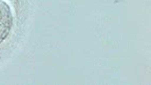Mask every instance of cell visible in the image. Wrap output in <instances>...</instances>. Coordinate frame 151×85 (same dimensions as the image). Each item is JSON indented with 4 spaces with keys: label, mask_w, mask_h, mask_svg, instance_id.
<instances>
[{
    "label": "cell",
    "mask_w": 151,
    "mask_h": 85,
    "mask_svg": "<svg viewBox=\"0 0 151 85\" xmlns=\"http://www.w3.org/2000/svg\"><path fill=\"white\" fill-rule=\"evenodd\" d=\"M13 17L9 5L0 0V43L10 34L12 28Z\"/></svg>",
    "instance_id": "6da1fadb"
}]
</instances>
